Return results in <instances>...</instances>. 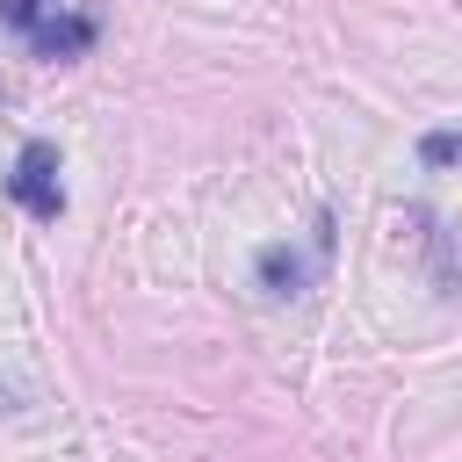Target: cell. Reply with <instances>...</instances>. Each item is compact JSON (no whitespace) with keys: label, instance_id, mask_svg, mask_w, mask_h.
<instances>
[{"label":"cell","instance_id":"obj_1","mask_svg":"<svg viewBox=\"0 0 462 462\" xmlns=\"http://www.w3.org/2000/svg\"><path fill=\"white\" fill-rule=\"evenodd\" d=\"M7 195L29 209V217H58L65 209V188H58V144H43V137H29L22 152H14V173H7Z\"/></svg>","mask_w":462,"mask_h":462},{"label":"cell","instance_id":"obj_2","mask_svg":"<svg viewBox=\"0 0 462 462\" xmlns=\"http://www.w3.org/2000/svg\"><path fill=\"white\" fill-rule=\"evenodd\" d=\"M29 51H36V58H51V65H58V58H87V51H94V14L58 7V14L29 36Z\"/></svg>","mask_w":462,"mask_h":462},{"label":"cell","instance_id":"obj_3","mask_svg":"<svg viewBox=\"0 0 462 462\" xmlns=\"http://www.w3.org/2000/svg\"><path fill=\"white\" fill-rule=\"evenodd\" d=\"M260 289H267V296H296V289H303V260H296L289 245H267V253H260Z\"/></svg>","mask_w":462,"mask_h":462},{"label":"cell","instance_id":"obj_4","mask_svg":"<svg viewBox=\"0 0 462 462\" xmlns=\"http://www.w3.org/2000/svg\"><path fill=\"white\" fill-rule=\"evenodd\" d=\"M51 14H58V0H0V22H7V29H22V36H36Z\"/></svg>","mask_w":462,"mask_h":462},{"label":"cell","instance_id":"obj_5","mask_svg":"<svg viewBox=\"0 0 462 462\" xmlns=\"http://www.w3.org/2000/svg\"><path fill=\"white\" fill-rule=\"evenodd\" d=\"M419 159L426 166H462V130H426L419 137Z\"/></svg>","mask_w":462,"mask_h":462}]
</instances>
